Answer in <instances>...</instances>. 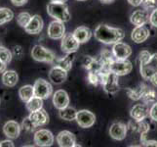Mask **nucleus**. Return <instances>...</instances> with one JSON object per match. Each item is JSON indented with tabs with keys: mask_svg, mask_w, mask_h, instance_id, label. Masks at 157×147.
Returning a JSON list of instances; mask_svg holds the SVG:
<instances>
[{
	"mask_svg": "<svg viewBox=\"0 0 157 147\" xmlns=\"http://www.w3.org/2000/svg\"><path fill=\"white\" fill-rule=\"evenodd\" d=\"M95 39L105 44H114V43L121 41L124 36H125V32L121 29L112 28L105 24H101L97 27L94 32Z\"/></svg>",
	"mask_w": 157,
	"mask_h": 147,
	"instance_id": "1",
	"label": "nucleus"
},
{
	"mask_svg": "<svg viewBox=\"0 0 157 147\" xmlns=\"http://www.w3.org/2000/svg\"><path fill=\"white\" fill-rule=\"evenodd\" d=\"M47 13L50 17L62 21L63 23L68 22L71 18L68 11V7L62 2H50L47 5Z\"/></svg>",
	"mask_w": 157,
	"mask_h": 147,
	"instance_id": "2",
	"label": "nucleus"
},
{
	"mask_svg": "<svg viewBox=\"0 0 157 147\" xmlns=\"http://www.w3.org/2000/svg\"><path fill=\"white\" fill-rule=\"evenodd\" d=\"M31 57L35 61L45 62V63H54L56 61V56L51 50L45 48L42 45H35L31 50Z\"/></svg>",
	"mask_w": 157,
	"mask_h": 147,
	"instance_id": "3",
	"label": "nucleus"
},
{
	"mask_svg": "<svg viewBox=\"0 0 157 147\" xmlns=\"http://www.w3.org/2000/svg\"><path fill=\"white\" fill-rule=\"evenodd\" d=\"M140 72L142 77L147 80H150L157 75V53L152 54L147 62L140 65Z\"/></svg>",
	"mask_w": 157,
	"mask_h": 147,
	"instance_id": "4",
	"label": "nucleus"
},
{
	"mask_svg": "<svg viewBox=\"0 0 157 147\" xmlns=\"http://www.w3.org/2000/svg\"><path fill=\"white\" fill-rule=\"evenodd\" d=\"M133 69L132 63L127 59H114L109 65V71L117 76H125L131 73Z\"/></svg>",
	"mask_w": 157,
	"mask_h": 147,
	"instance_id": "5",
	"label": "nucleus"
},
{
	"mask_svg": "<svg viewBox=\"0 0 157 147\" xmlns=\"http://www.w3.org/2000/svg\"><path fill=\"white\" fill-rule=\"evenodd\" d=\"M34 96L42 99H47L53 94V86L50 83L43 79H38L34 83Z\"/></svg>",
	"mask_w": 157,
	"mask_h": 147,
	"instance_id": "6",
	"label": "nucleus"
},
{
	"mask_svg": "<svg viewBox=\"0 0 157 147\" xmlns=\"http://www.w3.org/2000/svg\"><path fill=\"white\" fill-rule=\"evenodd\" d=\"M34 143L37 146H41V147H48V146H52L54 143V137L53 133L48 129H39L34 133Z\"/></svg>",
	"mask_w": 157,
	"mask_h": 147,
	"instance_id": "7",
	"label": "nucleus"
},
{
	"mask_svg": "<svg viewBox=\"0 0 157 147\" xmlns=\"http://www.w3.org/2000/svg\"><path fill=\"white\" fill-rule=\"evenodd\" d=\"M48 36L52 39H62L66 35V27H64L63 22L55 20L50 23L47 31Z\"/></svg>",
	"mask_w": 157,
	"mask_h": 147,
	"instance_id": "8",
	"label": "nucleus"
},
{
	"mask_svg": "<svg viewBox=\"0 0 157 147\" xmlns=\"http://www.w3.org/2000/svg\"><path fill=\"white\" fill-rule=\"evenodd\" d=\"M80 43L79 41L75 39L73 35V32H69V34L64 35V36L62 39V43H61V48L63 52L64 53H75L79 49Z\"/></svg>",
	"mask_w": 157,
	"mask_h": 147,
	"instance_id": "9",
	"label": "nucleus"
},
{
	"mask_svg": "<svg viewBox=\"0 0 157 147\" xmlns=\"http://www.w3.org/2000/svg\"><path fill=\"white\" fill-rule=\"evenodd\" d=\"M76 122L79 125V127L83 129L91 128L96 122V116L89 110H80L77 111L76 115Z\"/></svg>",
	"mask_w": 157,
	"mask_h": 147,
	"instance_id": "10",
	"label": "nucleus"
},
{
	"mask_svg": "<svg viewBox=\"0 0 157 147\" xmlns=\"http://www.w3.org/2000/svg\"><path fill=\"white\" fill-rule=\"evenodd\" d=\"M118 77L116 74L109 72L104 80L102 86L106 93L108 94H114L119 90V84H118Z\"/></svg>",
	"mask_w": 157,
	"mask_h": 147,
	"instance_id": "11",
	"label": "nucleus"
},
{
	"mask_svg": "<svg viewBox=\"0 0 157 147\" xmlns=\"http://www.w3.org/2000/svg\"><path fill=\"white\" fill-rule=\"evenodd\" d=\"M57 143L59 146L61 147H74V146H78L76 145V137L75 135L68 132V130H63V132L59 133L57 137Z\"/></svg>",
	"mask_w": 157,
	"mask_h": 147,
	"instance_id": "12",
	"label": "nucleus"
},
{
	"mask_svg": "<svg viewBox=\"0 0 157 147\" xmlns=\"http://www.w3.org/2000/svg\"><path fill=\"white\" fill-rule=\"evenodd\" d=\"M112 54L115 59H128L132 54V48L126 43L118 41L112 47Z\"/></svg>",
	"mask_w": 157,
	"mask_h": 147,
	"instance_id": "13",
	"label": "nucleus"
},
{
	"mask_svg": "<svg viewBox=\"0 0 157 147\" xmlns=\"http://www.w3.org/2000/svg\"><path fill=\"white\" fill-rule=\"evenodd\" d=\"M67 78V71L59 66H54L49 72V80L55 84H61Z\"/></svg>",
	"mask_w": 157,
	"mask_h": 147,
	"instance_id": "14",
	"label": "nucleus"
},
{
	"mask_svg": "<svg viewBox=\"0 0 157 147\" xmlns=\"http://www.w3.org/2000/svg\"><path fill=\"white\" fill-rule=\"evenodd\" d=\"M130 115H131L132 119L135 120V121H143V120L149 116V108L145 103L144 104H137L131 109Z\"/></svg>",
	"mask_w": 157,
	"mask_h": 147,
	"instance_id": "15",
	"label": "nucleus"
},
{
	"mask_svg": "<svg viewBox=\"0 0 157 147\" xmlns=\"http://www.w3.org/2000/svg\"><path fill=\"white\" fill-rule=\"evenodd\" d=\"M53 104L58 110L67 107L69 105V97L67 91L63 89L57 90L53 95Z\"/></svg>",
	"mask_w": 157,
	"mask_h": 147,
	"instance_id": "16",
	"label": "nucleus"
},
{
	"mask_svg": "<svg viewBox=\"0 0 157 147\" xmlns=\"http://www.w3.org/2000/svg\"><path fill=\"white\" fill-rule=\"evenodd\" d=\"M43 30V20L39 15L32 16L25 31L29 35H38Z\"/></svg>",
	"mask_w": 157,
	"mask_h": 147,
	"instance_id": "17",
	"label": "nucleus"
},
{
	"mask_svg": "<svg viewBox=\"0 0 157 147\" xmlns=\"http://www.w3.org/2000/svg\"><path fill=\"white\" fill-rule=\"evenodd\" d=\"M21 125L16 121H8L3 126V133L8 138L16 139L21 133Z\"/></svg>",
	"mask_w": 157,
	"mask_h": 147,
	"instance_id": "18",
	"label": "nucleus"
},
{
	"mask_svg": "<svg viewBox=\"0 0 157 147\" xmlns=\"http://www.w3.org/2000/svg\"><path fill=\"white\" fill-rule=\"evenodd\" d=\"M128 126L123 123H114L109 129V135L115 140H123L127 135Z\"/></svg>",
	"mask_w": 157,
	"mask_h": 147,
	"instance_id": "19",
	"label": "nucleus"
},
{
	"mask_svg": "<svg viewBox=\"0 0 157 147\" xmlns=\"http://www.w3.org/2000/svg\"><path fill=\"white\" fill-rule=\"evenodd\" d=\"M149 17L150 15L148 14L147 10H136L134 13H132L130 21L134 26L139 27L147 24L149 22Z\"/></svg>",
	"mask_w": 157,
	"mask_h": 147,
	"instance_id": "20",
	"label": "nucleus"
},
{
	"mask_svg": "<svg viewBox=\"0 0 157 147\" xmlns=\"http://www.w3.org/2000/svg\"><path fill=\"white\" fill-rule=\"evenodd\" d=\"M30 120L32 121L36 127H42L45 126L48 123H49V116H48L47 112L44 109H39V110L34 111V112H30L29 116Z\"/></svg>",
	"mask_w": 157,
	"mask_h": 147,
	"instance_id": "21",
	"label": "nucleus"
},
{
	"mask_svg": "<svg viewBox=\"0 0 157 147\" xmlns=\"http://www.w3.org/2000/svg\"><path fill=\"white\" fill-rule=\"evenodd\" d=\"M149 35H150V31L148 28L144 25V26L136 27L132 31L131 37L136 43H143L148 39Z\"/></svg>",
	"mask_w": 157,
	"mask_h": 147,
	"instance_id": "22",
	"label": "nucleus"
},
{
	"mask_svg": "<svg viewBox=\"0 0 157 147\" xmlns=\"http://www.w3.org/2000/svg\"><path fill=\"white\" fill-rule=\"evenodd\" d=\"M19 76L14 70H5L2 73V84L8 88H13L18 84Z\"/></svg>",
	"mask_w": 157,
	"mask_h": 147,
	"instance_id": "23",
	"label": "nucleus"
},
{
	"mask_svg": "<svg viewBox=\"0 0 157 147\" xmlns=\"http://www.w3.org/2000/svg\"><path fill=\"white\" fill-rule=\"evenodd\" d=\"M73 35L79 41V43H85L90 40L92 31L87 27H79L73 31Z\"/></svg>",
	"mask_w": 157,
	"mask_h": 147,
	"instance_id": "24",
	"label": "nucleus"
},
{
	"mask_svg": "<svg viewBox=\"0 0 157 147\" xmlns=\"http://www.w3.org/2000/svg\"><path fill=\"white\" fill-rule=\"evenodd\" d=\"M19 96L23 102H28L30 98L34 96V88L29 84L21 86L19 89Z\"/></svg>",
	"mask_w": 157,
	"mask_h": 147,
	"instance_id": "25",
	"label": "nucleus"
},
{
	"mask_svg": "<svg viewBox=\"0 0 157 147\" xmlns=\"http://www.w3.org/2000/svg\"><path fill=\"white\" fill-rule=\"evenodd\" d=\"M74 61V56L73 53H68L66 57L61 58V59H56V65L57 66L62 67L63 69L67 70V72L69 70H71L72 68V64Z\"/></svg>",
	"mask_w": 157,
	"mask_h": 147,
	"instance_id": "26",
	"label": "nucleus"
},
{
	"mask_svg": "<svg viewBox=\"0 0 157 147\" xmlns=\"http://www.w3.org/2000/svg\"><path fill=\"white\" fill-rule=\"evenodd\" d=\"M76 115H77V111L75 110L72 107H66L63 109H61L59 112V116L61 119L66 120V121H73V120L76 119Z\"/></svg>",
	"mask_w": 157,
	"mask_h": 147,
	"instance_id": "27",
	"label": "nucleus"
},
{
	"mask_svg": "<svg viewBox=\"0 0 157 147\" xmlns=\"http://www.w3.org/2000/svg\"><path fill=\"white\" fill-rule=\"evenodd\" d=\"M25 107L29 112H34L39 110V109L43 107V99L37 96H33L28 102H25Z\"/></svg>",
	"mask_w": 157,
	"mask_h": 147,
	"instance_id": "28",
	"label": "nucleus"
},
{
	"mask_svg": "<svg viewBox=\"0 0 157 147\" xmlns=\"http://www.w3.org/2000/svg\"><path fill=\"white\" fill-rule=\"evenodd\" d=\"M147 85L140 84L137 88H134V89L129 88L127 90L128 91V95L133 100H139V99H140V98H143V95L144 93L145 89H147Z\"/></svg>",
	"mask_w": 157,
	"mask_h": 147,
	"instance_id": "29",
	"label": "nucleus"
},
{
	"mask_svg": "<svg viewBox=\"0 0 157 147\" xmlns=\"http://www.w3.org/2000/svg\"><path fill=\"white\" fill-rule=\"evenodd\" d=\"M13 18H14V13L12 10L6 7L0 8V26L12 21Z\"/></svg>",
	"mask_w": 157,
	"mask_h": 147,
	"instance_id": "30",
	"label": "nucleus"
},
{
	"mask_svg": "<svg viewBox=\"0 0 157 147\" xmlns=\"http://www.w3.org/2000/svg\"><path fill=\"white\" fill-rule=\"evenodd\" d=\"M143 99L144 101L145 104H149V103H155L157 96H156V92L153 89H150L148 86L145 89L144 93L143 95Z\"/></svg>",
	"mask_w": 157,
	"mask_h": 147,
	"instance_id": "31",
	"label": "nucleus"
},
{
	"mask_svg": "<svg viewBox=\"0 0 157 147\" xmlns=\"http://www.w3.org/2000/svg\"><path fill=\"white\" fill-rule=\"evenodd\" d=\"M12 58H13V53L5 46L0 45V60L5 64H9L12 61Z\"/></svg>",
	"mask_w": 157,
	"mask_h": 147,
	"instance_id": "32",
	"label": "nucleus"
},
{
	"mask_svg": "<svg viewBox=\"0 0 157 147\" xmlns=\"http://www.w3.org/2000/svg\"><path fill=\"white\" fill-rule=\"evenodd\" d=\"M32 16L29 12H21L17 16V23L19 26H21V28H25L28 24L29 23V21L31 19Z\"/></svg>",
	"mask_w": 157,
	"mask_h": 147,
	"instance_id": "33",
	"label": "nucleus"
},
{
	"mask_svg": "<svg viewBox=\"0 0 157 147\" xmlns=\"http://www.w3.org/2000/svg\"><path fill=\"white\" fill-rule=\"evenodd\" d=\"M21 129H23L25 132H28V133H32L34 132V129L37 128L35 125L32 123V121L30 120L29 117H26L23 120V122H21Z\"/></svg>",
	"mask_w": 157,
	"mask_h": 147,
	"instance_id": "34",
	"label": "nucleus"
},
{
	"mask_svg": "<svg viewBox=\"0 0 157 147\" xmlns=\"http://www.w3.org/2000/svg\"><path fill=\"white\" fill-rule=\"evenodd\" d=\"M151 57V54L147 51V50H144L140 53L139 55V61H140V64H144L145 62H147L148 60L150 59Z\"/></svg>",
	"mask_w": 157,
	"mask_h": 147,
	"instance_id": "35",
	"label": "nucleus"
},
{
	"mask_svg": "<svg viewBox=\"0 0 157 147\" xmlns=\"http://www.w3.org/2000/svg\"><path fill=\"white\" fill-rule=\"evenodd\" d=\"M142 4L144 5V7L145 10L149 9H155L157 6V1L156 0H143Z\"/></svg>",
	"mask_w": 157,
	"mask_h": 147,
	"instance_id": "36",
	"label": "nucleus"
},
{
	"mask_svg": "<svg viewBox=\"0 0 157 147\" xmlns=\"http://www.w3.org/2000/svg\"><path fill=\"white\" fill-rule=\"evenodd\" d=\"M149 117L151 118V120L157 122V102L153 103V105L151 106L149 110Z\"/></svg>",
	"mask_w": 157,
	"mask_h": 147,
	"instance_id": "37",
	"label": "nucleus"
},
{
	"mask_svg": "<svg viewBox=\"0 0 157 147\" xmlns=\"http://www.w3.org/2000/svg\"><path fill=\"white\" fill-rule=\"evenodd\" d=\"M149 23L151 26H153L154 28H157V8L153 9V11L150 14L149 17Z\"/></svg>",
	"mask_w": 157,
	"mask_h": 147,
	"instance_id": "38",
	"label": "nucleus"
},
{
	"mask_svg": "<svg viewBox=\"0 0 157 147\" xmlns=\"http://www.w3.org/2000/svg\"><path fill=\"white\" fill-rule=\"evenodd\" d=\"M23 53H24V51H23V48H21V46H20V45L14 46V48H13V55L16 58L21 59V56H23Z\"/></svg>",
	"mask_w": 157,
	"mask_h": 147,
	"instance_id": "39",
	"label": "nucleus"
},
{
	"mask_svg": "<svg viewBox=\"0 0 157 147\" xmlns=\"http://www.w3.org/2000/svg\"><path fill=\"white\" fill-rule=\"evenodd\" d=\"M0 147H14V142L11 138L0 141Z\"/></svg>",
	"mask_w": 157,
	"mask_h": 147,
	"instance_id": "40",
	"label": "nucleus"
},
{
	"mask_svg": "<svg viewBox=\"0 0 157 147\" xmlns=\"http://www.w3.org/2000/svg\"><path fill=\"white\" fill-rule=\"evenodd\" d=\"M144 146H154L157 147V141L156 140H148V139H144L143 141H140Z\"/></svg>",
	"mask_w": 157,
	"mask_h": 147,
	"instance_id": "41",
	"label": "nucleus"
},
{
	"mask_svg": "<svg viewBox=\"0 0 157 147\" xmlns=\"http://www.w3.org/2000/svg\"><path fill=\"white\" fill-rule=\"evenodd\" d=\"M29 0H11V2H12L15 6H23V5L28 3Z\"/></svg>",
	"mask_w": 157,
	"mask_h": 147,
	"instance_id": "42",
	"label": "nucleus"
},
{
	"mask_svg": "<svg viewBox=\"0 0 157 147\" xmlns=\"http://www.w3.org/2000/svg\"><path fill=\"white\" fill-rule=\"evenodd\" d=\"M128 2L131 4V5H133V6H140V4H142V2H143V0H128Z\"/></svg>",
	"mask_w": 157,
	"mask_h": 147,
	"instance_id": "43",
	"label": "nucleus"
},
{
	"mask_svg": "<svg viewBox=\"0 0 157 147\" xmlns=\"http://www.w3.org/2000/svg\"><path fill=\"white\" fill-rule=\"evenodd\" d=\"M6 66L7 64H5L4 62H2L1 60H0V73H3L5 70H6Z\"/></svg>",
	"mask_w": 157,
	"mask_h": 147,
	"instance_id": "44",
	"label": "nucleus"
},
{
	"mask_svg": "<svg viewBox=\"0 0 157 147\" xmlns=\"http://www.w3.org/2000/svg\"><path fill=\"white\" fill-rule=\"evenodd\" d=\"M150 81H151V84H152L154 86H157V75L154 76V77L150 80Z\"/></svg>",
	"mask_w": 157,
	"mask_h": 147,
	"instance_id": "45",
	"label": "nucleus"
},
{
	"mask_svg": "<svg viewBox=\"0 0 157 147\" xmlns=\"http://www.w3.org/2000/svg\"><path fill=\"white\" fill-rule=\"evenodd\" d=\"M101 1L102 2V3H105V4H108V3H112L114 0H101Z\"/></svg>",
	"mask_w": 157,
	"mask_h": 147,
	"instance_id": "46",
	"label": "nucleus"
},
{
	"mask_svg": "<svg viewBox=\"0 0 157 147\" xmlns=\"http://www.w3.org/2000/svg\"><path fill=\"white\" fill-rule=\"evenodd\" d=\"M52 2H62V3H64L66 1H67V0H51Z\"/></svg>",
	"mask_w": 157,
	"mask_h": 147,
	"instance_id": "47",
	"label": "nucleus"
},
{
	"mask_svg": "<svg viewBox=\"0 0 157 147\" xmlns=\"http://www.w3.org/2000/svg\"><path fill=\"white\" fill-rule=\"evenodd\" d=\"M78 1H86V0H78Z\"/></svg>",
	"mask_w": 157,
	"mask_h": 147,
	"instance_id": "48",
	"label": "nucleus"
}]
</instances>
